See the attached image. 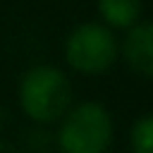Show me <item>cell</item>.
Masks as SVG:
<instances>
[{
	"label": "cell",
	"instance_id": "obj_1",
	"mask_svg": "<svg viewBox=\"0 0 153 153\" xmlns=\"http://www.w3.org/2000/svg\"><path fill=\"white\" fill-rule=\"evenodd\" d=\"M69 79L53 65L31 67L19 81V105L33 122H57L69 110Z\"/></svg>",
	"mask_w": 153,
	"mask_h": 153
},
{
	"label": "cell",
	"instance_id": "obj_2",
	"mask_svg": "<svg viewBox=\"0 0 153 153\" xmlns=\"http://www.w3.org/2000/svg\"><path fill=\"white\" fill-rule=\"evenodd\" d=\"M112 141L110 112L93 100L79 103L62 115L57 146L62 153H105Z\"/></svg>",
	"mask_w": 153,
	"mask_h": 153
},
{
	"label": "cell",
	"instance_id": "obj_3",
	"mask_svg": "<svg viewBox=\"0 0 153 153\" xmlns=\"http://www.w3.org/2000/svg\"><path fill=\"white\" fill-rule=\"evenodd\" d=\"M65 57L72 69L81 74H103L117 57V41L110 26L86 22L79 24L65 43Z\"/></svg>",
	"mask_w": 153,
	"mask_h": 153
},
{
	"label": "cell",
	"instance_id": "obj_4",
	"mask_svg": "<svg viewBox=\"0 0 153 153\" xmlns=\"http://www.w3.org/2000/svg\"><path fill=\"white\" fill-rule=\"evenodd\" d=\"M122 53L134 72L153 79V22H136L129 26Z\"/></svg>",
	"mask_w": 153,
	"mask_h": 153
},
{
	"label": "cell",
	"instance_id": "obj_5",
	"mask_svg": "<svg viewBox=\"0 0 153 153\" xmlns=\"http://www.w3.org/2000/svg\"><path fill=\"white\" fill-rule=\"evenodd\" d=\"M98 14L110 29H129L139 22L141 0H98Z\"/></svg>",
	"mask_w": 153,
	"mask_h": 153
},
{
	"label": "cell",
	"instance_id": "obj_6",
	"mask_svg": "<svg viewBox=\"0 0 153 153\" xmlns=\"http://www.w3.org/2000/svg\"><path fill=\"white\" fill-rule=\"evenodd\" d=\"M129 143L134 153H153V115H143L134 122Z\"/></svg>",
	"mask_w": 153,
	"mask_h": 153
}]
</instances>
